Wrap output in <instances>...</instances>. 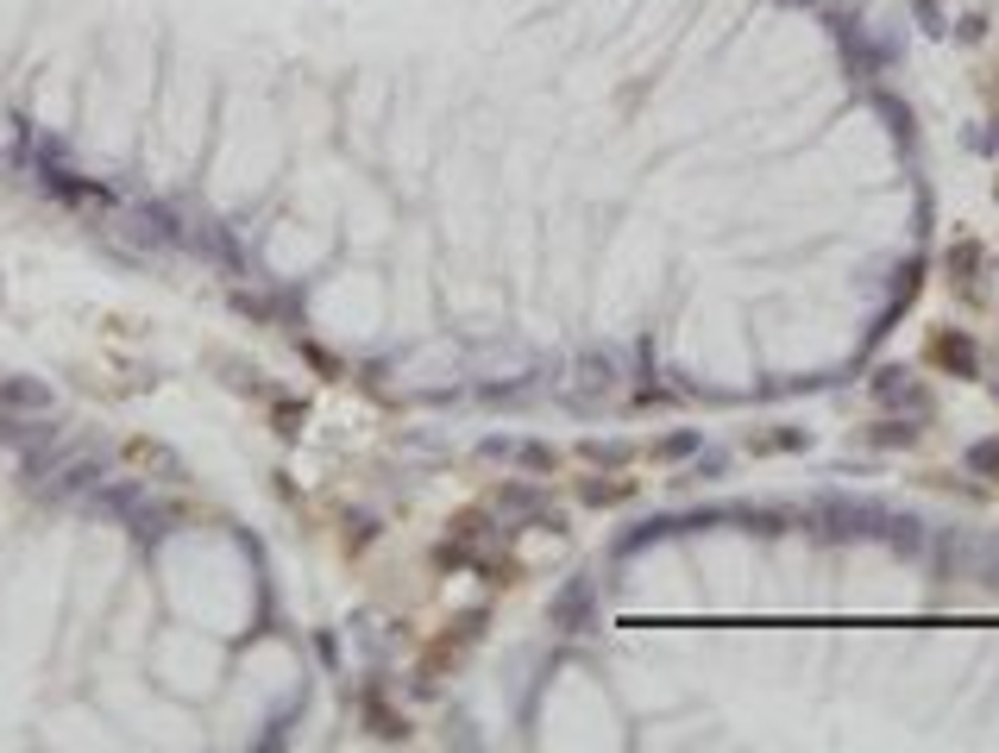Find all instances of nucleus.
Listing matches in <instances>:
<instances>
[{
	"instance_id": "1",
	"label": "nucleus",
	"mask_w": 999,
	"mask_h": 753,
	"mask_svg": "<svg viewBox=\"0 0 999 753\" xmlns=\"http://www.w3.org/2000/svg\"><path fill=\"white\" fill-rule=\"evenodd\" d=\"M937 358H943V365H961V370H975V346H968V339H949V333H943V339H937Z\"/></svg>"
},
{
	"instance_id": "2",
	"label": "nucleus",
	"mask_w": 999,
	"mask_h": 753,
	"mask_svg": "<svg viewBox=\"0 0 999 753\" xmlns=\"http://www.w3.org/2000/svg\"><path fill=\"white\" fill-rule=\"evenodd\" d=\"M968 464H975V471H999V440H993V446H975V452H968Z\"/></svg>"
}]
</instances>
